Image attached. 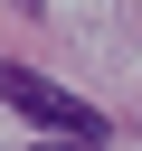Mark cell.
I'll return each mask as SVG.
<instances>
[{
    "label": "cell",
    "instance_id": "cell-1",
    "mask_svg": "<svg viewBox=\"0 0 142 151\" xmlns=\"http://www.w3.org/2000/svg\"><path fill=\"white\" fill-rule=\"evenodd\" d=\"M0 104H9L19 123H38V132H66V142H85V151L104 142V113H95V104H76L66 85H47L38 66H0Z\"/></svg>",
    "mask_w": 142,
    "mask_h": 151
},
{
    "label": "cell",
    "instance_id": "cell-2",
    "mask_svg": "<svg viewBox=\"0 0 142 151\" xmlns=\"http://www.w3.org/2000/svg\"><path fill=\"white\" fill-rule=\"evenodd\" d=\"M19 9H38V0H19Z\"/></svg>",
    "mask_w": 142,
    "mask_h": 151
}]
</instances>
